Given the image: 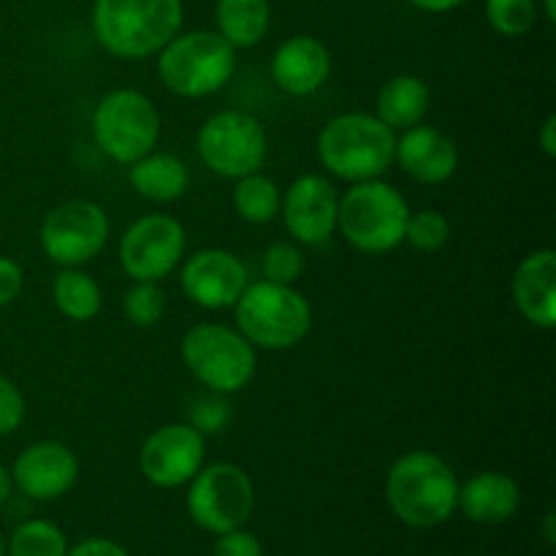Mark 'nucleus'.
<instances>
[{
	"instance_id": "nucleus-33",
	"label": "nucleus",
	"mask_w": 556,
	"mask_h": 556,
	"mask_svg": "<svg viewBox=\"0 0 556 556\" xmlns=\"http://www.w3.org/2000/svg\"><path fill=\"white\" fill-rule=\"evenodd\" d=\"M212 556H264V546H261V541L253 532L239 527V530L217 535Z\"/></svg>"
},
{
	"instance_id": "nucleus-23",
	"label": "nucleus",
	"mask_w": 556,
	"mask_h": 556,
	"mask_svg": "<svg viewBox=\"0 0 556 556\" xmlns=\"http://www.w3.org/2000/svg\"><path fill=\"white\" fill-rule=\"evenodd\" d=\"M215 20L217 33L233 49H250L269 33L271 5L269 0H217Z\"/></svg>"
},
{
	"instance_id": "nucleus-24",
	"label": "nucleus",
	"mask_w": 556,
	"mask_h": 556,
	"mask_svg": "<svg viewBox=\"0 0 556 556\" xmlns=\"http://www.w3.org/2000/svg\"><path fill=\"white\" fill-rule=\"evenodd\" d=\"M52 302L68 320H92L101 313V286L79 266H65L52 282Z\"/></svg>"
},
{
	"instance_id": "nucleus-32",
	"label": "nucleus",
	"mask_w": 556,
	"mask_h": 556,
	"mask_svg": "<svg viewBox=\"0 0 556 556\" xmlns=\"http://www.w3.org/2000/svg\"><path fill=\"white\" fill-rule=\"evenodd\" d=\"M25 413L27 405L20 386L5 378V375H0V438L20 429L22 421H25Z\"/></svg>"
},
{
	"instance_id": "nucleus-29",
	"label": "nucleus",
	"mask_w": 556,
	"mask_h": 556,
	"mask_svg": "<svg viewBox=\"0 0 556 556\" xmlns=\"http://www.w3.org/2000/svg\"><path fill=\"white\" fill-rule=\"evenodd\" d=\"M125 318L139 329H150L166 313V293L157 282H134L125 293Z\"/></svg>"
},
{
	"instance_id": "nucleus-18",
	"label": "nucleus",
	"mask_w": 556,
	"mask_h": 556,
	"mask_svg": "<svg viewBox=\"0 0 556 556\" xmlns=\"http://www.w3.org/2000/svg\"><path fill=\"white\" fill-rule=\"evenodd\" d=\"M331 74V54L315 36H291L275 49L271 79L288 96H313Z\"/></svg>"
},
{
	"instance_id": "nucleus-10",
	"label": "nucleus",
	"mask_w": 556,
	"mask_h": 556,
	"mask_svg": "<svg viewBox=\"0 0 556 556\" xmlns=\"http://www.w3.org/2000/svg\"><path fill=\"white\" fill-rule=\"evenodd\" d=\"M195 147L204 166L217 177L242 179L264 166L266 130L253 114L226 109L201 125Z\"/></svg>"
},
{
	"instance_id": "nucleus-34",
	"label": "nucleus",
	"mask_w": 556,
	"mask_h": 556,
	"mask_svg": "<svg viewBox=\"0 0 556 556\" xmlns=\"http://www.w3.org/2000/svg\"><path fill=\"white\" fill-rule=\"evenodd\" d=\"M25 286V271L14 258L0 255V307H9L16 302Z\"/></svg>"
},
{
	"instance_id": "nucleus-37",
	"label": "nucleus",
	"mask_w": 556,
	"mask_h": 556,
	"mask_svg": "<svg viewBox=\"0 0 556 556\" xmlns=\"http://www.w3.org/2000/svg\"><path fill=\"white\" fill-rule=\"evenodd\" d=\"M416 9L427 11V14H445V11H454L459 5L470 3V0H410Z\"/></svg>"
},
{
	"instance_id": "nucleus-30",
	"label": "nucleus",
	"mask_w": 556,
	"mask_h": 556,
	"mask_svg": "<svg viewBox=\"0 0 556 556\" xmlns=\"http://www.w3.org/2000/svg\"><path fill=\"white\" fill-rule=\"evenodd\" d=\"M228 394H220V391H210L206 389L204 394L193 396L188 407V424L201 432L206 434H220L223 429L228 427L231 421V405L226 400Z\"/></svg>"
},
{
	"instance_id": "nucleus-22",
	"label": "nucleus",
	"mask_w": 556,
	"mask_h": 556,
	"mask_svg": "<svg viewBox=\"0 0 556 556\" xmlns=\"http://www.w3.org/2000/svg\"><path fill=\"white\" fill-rule=\"evenodd\" d=\"M429 101H432V96H429V87L421 76H391L378 92L375 117L396 134V130H407L413 125L424 123L429 112Z\"/></svg>"
},
{
	"instance_id": "nucleus-21",
	"label": "nucleus",
	"mask_w": 556,
	"mask_h": 556,
	"mask_svg": "<svg viewBox=\"0 0 556 556\" xmlns=\"http://www.w3.org/2000/svg\"><path fill=\"white\" fill-rule=\"evenodd\" d=\"M128 182L141 199L152 204H172L188 190L190 172L172 152H147L128 168Z\"/></svg>"
},
{
	"instance_id": "nucleus-8",
	"label": "nucleus",
	"mask_w": 556,
	"mask_h": 556,
	"mask_svg": "<svg viewBox=\"0 0 556 556\" xmlns=\"http://www.w3.org/2000/svg\"><path fill=\"white\" fill-rule=\"evenodd\" d=\"M182 364L188 372L220 394H237L255 378V348L237 329L223 324H199L182 337Z\"/></svg>"
},
{
	"instance_id": "nucleus-26",
	"label": "nucleus",
	"mask_w": 556,
	"mask_h": 556,
	"mask_svg": "<svg viewBox=\"0 0 556 556\" xmlns=\"http://www.w3.org/2000/svg\"><path fill=\"white\" fill-rule=\"evenodd\" d=\"M65 532L49 519H27L5 541V556H65Z\"/></svg>"
},
{
	"instance_id": "nucleus-6",
	"label": "nucleus",
	"mask_w": 556,
	"mask_h": 556,
	"mask_svg": "<svg viewBox=\"0 0 556 556\" xmlns=\"http://www.w3.org/2000/svg\"><path fill=\"white\" fill-rule=\"evenodd\" d=\"M237 49L217 30L177 33L157 52V76L179 98H206L231 81Z\"/></svg>"
},
{
	"instance_id": "nucleus-38",
	"label": "nucleus",
	"mask_w": 556,
	"mask_h": 556,
	"mask_svg": "<svg viewBox=\"0 0 556 556\" xmlns=\"http://www.w3.org/2000/svg\"><path fill=\"white\" fill-rule=\"evenodd\" d=\"M11 494H14V478H11L9 467H5L3 462H0V505L9 503Z\"/></svg>"
},
{
	"instance_id": "nucleus-4",
	"label": "nucleus",
	"mask_w": 556,
	"mask_h": 556,
	"mask_svg": "<svg viewBox=\"0 0 556 556\" xmlns=\"http://www.w3.org/2000/svg\"><path fill=\"white\" fill-rule=\"evenodd\" d=\"M237 331L253 348L291 351L313 329V307L293 286L258 280L248 282L233 304Z\"/></svg>"
},
{
	"instance_id": "nucleus-2",
	"label": "nucleus",
	"mask_w": 556,
	"mask_h": 556,
	"mask_svg": "<svg viewBox=\"0 0 556 556\" xmlns=\"http://www.w3.org/2000/svg\"><path fill=\"white\" fill-rule=\"evenodd\" d=\"M92 33L109 54L144 60L161 52L182 27V0H96Z\"/></svg>"
},
{
	"instance_id": "nucleus-11",
	"label": "nucleus",
	"mask_w": 556,
	"mask_h": 556,
	"mask_svg": "<svg viewBox=\"0 0 556 556\" xmlns=\"http://www.w3.org/2000/svg\"><path fill=\"white\" fill-rule=\"evenodd\" d=\"M109 242V217L101 204L87 199L54 206L41 223V248L52 264L81 266Z\"/></svg>"
},
{
	"instance_id": "nucleus-19",
	"label": "nucleus",
	"mask_w": 556,
	"mask_h": 556,
	"mask_svg": "<svg viewBox=\"0 0 556 556\" xmlns=\"http://www.w3.org/2000/svg\"><path fill=\"white\" fill-rule=\"evenodd\" d=\"M514 302L519 313L538 329L556 326V253L535 250L519 264L514 275Z\"/></svg>"
},
{
	"instance_id": "nucleus-13",
	"label": "nucleus",
	"mask_w": 556,
	"mask_h": 556,
	"mask_svg": "<svg viewBox=\"0 0 556 556\" xmlns=\"http://www.w3.org/2000/svg\"><path fill=\"white\" fill-rule=\"evenodd\" d=\"M206 438L188 421L166 424L144 440L139 451V470L152 486L179 489L193 481L204 467Z\"/></svg>"
},
{
	"instance_id": "nucleus-3",
	"label": "nucleus",
	"mask_w": 556,
	"mask_h": 556,
	"mask_svg": "<svg viewBox=\"0 0 556 556\" xmlns=\"http://www.w3.org/2000/svg\"><path fill=\"white\" fill-rule=\"evenodd\" d=\"M396 134L375 114H337L320 128L318 157L342 182L380 179L394 166Z\"/></svg>"
},
{
	"instance_id": "nucleus-36",
	"label": "nucleus",
	"mask_w": 556,
	"mask_h": 556,
	"mask_svg": "<svg viewBox=\"0 0 556 556\" xmlns=\"http://www.w3.org/2000/svg\"><path fill=\"white\" fill-rule=\"evenodd\" d=\"M538 141H541L543 152H546L548 157H556V114H548V117L543 119Z\"/></svg>"
},
{
	"instance_id": "nucleus-35",
	"label": "nucleus",
	"mask_w": 556,
	"mask_h": 556,
	"mask_svg": "<svg viewBox=\"0 0 556 556\" xmlns=\"http://www.w3.org/2000/svg\"><path fill=\"white\" fill-rule=\"evenodd\" d=\"M65 556H130L123 543L112 541V538H85L76 546H68Z\"/></svg>"
},
{
	"instance_id": "nucleus-15",
	"label": "nucleus",
	"mask_w": 556,
	"mask_h": 556,
	"mask_svg": "<svg viewBox=\"0 0 556 556\" xmlns=\"http://www.w3.org/2000/svg\"><path fill=\"white\" fill-rule=\"evenodd\" d=\"M248 282V266L242 264V258L223 248L199 250V253L188 255L179 269V286H182L185 296L212 313L233 307Z\"/></svg>"
},
{
	"instance_id": "nucleus-9",
	"label": "nucleus",
	"mask_w": 556,
	"mask_h": 556,
	"mask_svg": "<svg viewBox=\"0 0 556 556\" xmlns=\"http://www.w3.org/2000/svg\"><path fill=\"white\" fill-rule=\"evenodd\" d=\"M255 510L253 478L231 462L204 465L188 486V516L199 530L223 535L239 530Z\"/></svg>"
},
{
	"instance_id": "nucleus-1",
	"label": "nucleus",
	"mask_w": 556,
	"mask_h": 556,
	"mask_svg": "<svg viewBox=\"0 0 556 556\" xmlns=\"http://www.w3.org/2000/svg\"><path fill=\"white\" fill-rule=\"evenodd\" d=\"M386 503L410 530H434L456 514L459 481L443 456L407 451L389 467Z\"/></svg>"
},
{
	"instance_id": "nucleus-25",
	"label": "nucleus",
	"mask_w": 556,
	"mask_h": 556,
	"mask_svg": "<svg viewBox=\"0 0 556 556\" xmlns=\"http://www.w3.org/2000/svg\"><path fill=\"white\" fill-rule=\"evenodd\" d=\"M282 193L277 188L275 179L264 177V174H248V177L237 179L233 188V210L244 223L253 226H264L280 215Z\"/></svg>"
},
{
	"instance_id": "nucleus-7",
	"label": "nucleus",
	"mask_w": 556,
	"mask_h": 556,
	"mask_svg": "<svg viewBox=\"0 0 556 556\" xmlns=\"http://www.w3.org/2000/svg\"><path fill=\"white\" fill-rule=\"evenodd\" d=\"M96 147L119 166H130L161 141V112L139 90H112L92 112Z\"/></svg>"
},
{
	"instance_id": "nucleus-41",
	"label": "nucleus",
	"mask_w": 556,
	"mask_h": 556,
	"mask_svg": "<svg viewBox=\"0 0 556 556\" xmlns=\"http://www.w3.org/2000/svg\"><path fill=\"white\" fill-rule=\"evenodd\" d=\"M0 556H5V541H3V535H0Z\"/></svg>"
},
{
	"instance_id": "nucleus-40",
	"label": "nucleus",
	"mask_w": 556,
	"mask_h": 556,
	"mask_svg": "<svg viewBox=\"0 0 556 556\" xmlns=\"http://www.w3.org/2000/svg\"><path fill=\"white\" fill-rule=\"evenodd\" d=\"M543 14L548 22H556V0H543Z\"/></svg>"
},
{
	"instance_id": "nucleus-17",
	"label": "nucleus",
	"mask_w": 556,
	"mask_h": 556,
	"mask_svg": "<svg viewBox=\"0 0 556 556\" xmlns=\"http://www.w3.org/2000/svg\"><path fill=\"white\" fill-rule=\"evenodd\" d=\"M394 163L413 182L443 185L459 168V150L443 130L418 123L396 136Z\"/></svg>"
},
{
	"instance_id": "nucleus-20",
	"label": "nucleus",
	"mask_w": 556,
	"mask_h": 556,
	"mask_svg": "<svg viewBox=\"0 0 556 556\" xmlns=\"http://www.w3.org/2000/svg\"><path fill=\"white\" fill-rule=\"evenodd\" d=\"M521 489L508 472L483 470L459 483V503L456 510L465 514L472 525L494 527L505 525L519 514Z\"/></svg>"
},
{
	"instance_id": "nucleus-5",
	"label": "nucleus",
	"mask_w": 556,
	"mask_h": 556,
	"mask_svg": "<svg viewBox=\"0 0 556 556\" xmlns=\"http://www.w3.org/2000/svg\"><path fill=\"white\" fill-rule=\"evenodd\" d=\"M410 217L405 195L383 179L353 182L340 199L337 228L353 250L364 255H386L405 242Z\"/></svg>"
},
{
	"instance_id": "nucleus-31",
	"label": "nucleus",
	"mask_w": 556,
	"mask_h": 556,
	"mask_svg": "<svg viewBox=\"0 0 556 556\" xmlns=\"http://www.w3.org/2000/svg\"><path fill=\"white\" fill-rule=\"evenodd\" d=\"M304 269V255L296 244L291 242H275L264 250L261 258V275L269 282H280V286H293Z\"/></svg>"
},
{
	"instance_id": "nucleus-12",
	"label": "nucleus",
	"mask_w": 556,
	"mask_h": 556,
	"mask_svg": "<svg viewBox=\"0 0 556 556\" xmlns=\"http://www.w3.org/2000/svg\"><path fill=\"white\" fill-rule=\"evenodd\" d=\"M185 228L172 215L139 217L119 242V266L134 282H161L182 264Z\"/></svg>"
},
{
	"instance_id": "nucleus-16",
	"label": "nucleus",
	"mask_w": 556,
	"mask_h": 556,
	"mask_svg": "<svg viewBox=\"0 0 556 556\" xmlns=\"http://www.w3.org/2000/svg\"><path fill=\"white\" fill-rule=\"evenodd\" d=\"M14 489L36 503L60 500L79 481V459L74 451L58 440H41L33 443L16 456L11 467Z\"/></svg>"
},
{
	"instance_id": "nucleus-14",
	"label": "nucleus",
	"mask_w": 556,
	"mask_h": 556,
	"mask_svg": "<svg viewBox=\"0 0 556 556\" xmlns=\"http://www.w3.org/2000/svg\"><path fill=\"white\" fill-rule=\"evenodd\" d=\"M340 193L324 174H302L288 185L280 201V215L286 231L299 244H324L337 233Z\"/></svg>"
},
{
	"instance_id": "nucleus-27",
	"label": "nucleus",
	"mask_w": 556,
	"mask_h": 556,
	"mask_svg": "<svg viewBox=\"0 0 556 556\" xmlns=\"http://www.w3.org/2000/svg\"><path fill=\"white\" fill-rule=\"evenodd\" d=\"M486 20L500 36H527L538 22V3L535 0H486Z\"/></svg>"
},
{
	"instance_id": "nucleus-28",
	"label": "nucleus",
	"mask_w": 556,
	"mask_h": 556,
	"mask_svg": "<svg viewBox=\"0 0 556 556\" xmlns=\"http://www.w3.org/2000/svg\"><path fill=\"white\" fill-rule=\"evenodd\" d=\"M451 223L448 217L434 210L410 212L405 226V242L418 253H438L448 244Z\"/></svg>"
},
{
	"instance_id": "nucleus-39",
	"label": "nucleus",
	"mask_w": 556,
	"mask_h": 556,
	"mask_svg": "<svg viewBox=\"0 0 556 556\" xmlns=\"http://www.w3.org/2000/svg\"><path fill=\"white\" fill-rule=\"evenodd\" d=\"M543 538H546L548 546H554L556 543V516L548 510L546 519H543Z\"/></svg>"
}]
</instances>
